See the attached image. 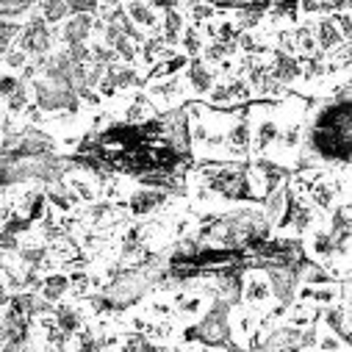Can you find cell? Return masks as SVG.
Wrapping results in <instances>:
<instances>
[{"instance_id": "6da1fadb", "label": "cell", "mask_w": 352, "mask_h": 352, "mask_svg": "<svg viewBox=\"0 0 352 352\" xmlns=\"http://www.w3.org/2000/svg\"><path fill=\"white\" fill-rule=\"evenodd\" d=\"M34 100L45 114H78L80 111V98L72 86L53 83L47 78H36L31 83Z\"/></svg>"}, {"instance_id": "7a4b0ae2", "label": "cell", "mask_w": 352, "mask_h": 352, "mask_svg": "<svg viewBox=\"0 0 352 352\" xmlns=\"http://www.w3.org/2000/svg\"><path fill=\"white\" fill-rule=\"evenodd\" d=\"M230 333H233V327H230V305L225 300H217L208 308V314L200 319V324L195 327V336L206 346H233Z\"/></svg>"}, {"instance_id": "3957f363", "label": "cell", "mask_w": 352, "mask_h": 352, "mask_svg": "<svg viewBox=\"0 0 352 352\" xmlns=\"http://www.w3.org/2000/svg\"><path fill=\"white\" fill-rule=\"evenodd\" d=\"M17 47L25 53V56H34V58H42L50 53L53 47V34L47 28V23L42 20V14L31 17L28 25H23L20 36H17Z\"/></svg>"}, {"instance_id": "277c9868", "label": "cell", "mask_w": 352, "mask_h": 352, "mask_svg": "<svg viewBox=\"0 0 352 352\" xmlns=\"http://www.w3.org/2000/svg\"><path fill=\"white\" fill-rule=\"evenodd\" d=\"M267 280H270V289H272V297L280 300V305L286 308L294 294H297V280H300V272L294 263H275V267L267 270Z\"/></svg>"}, {"instance_id": "5b68a950", "label": "cell", "mask_w": 352, "mask_h": 352, "mask_svg": "<svg viewBox=\"0 0 352 352\" xmlns=\"http://www.w3.org/2000/svg\"><path fill=\"white\" fill-rule=\"evenodd\" d=\"M270 75L278 80V83H283V86H289V83H294V80H300L302 78V69H300V58H294L292 53H286V50H272V64H270Z\"/></svg>"}, {"instance_id": "8992f818", "label": "cell", "mask_w": 352, "mask_h": 352, "mask_svg": "<svg viewBox=\"0 0 352 352\" xmlns=\"http://www.w3.org/2000/svg\"><path fill=\"white\" fill-rule=\"evenodd\" d=\"M166 203V195L155 186V189H136L131 197H128V211L133 217H150L153 211H158L161 206Z\"/></svg>"}, {"instance_id": "52a82bcc", "label": "cell", "mask_w": 352, "mask_h": 352, "mask_svg": "<svg viewBox=\"0 0 352 352\" xmlns=\"http://www.w3.org/2000/svg\"><path fill=\"white\" fill-rule=\"evenodd\" d=\"M103 45H109L114 53H117V58H122L125 64H133L136 58H139V50H136V45L120 31V25H114V23H106L103 25Z\"/></svg>"}, {"instance_id": "ba28073f", "label": "cell", "mask_w": 352, "mask_h": 352, "mask_svg": "<svg viewBox=\"0 0 352 352\" xmlns=\"http://www.w3.org/2000/svg\"><path fill=\"white\" fill-rule=\"evenodd\" d=\"M92 31H95L92 14H72L61 28V39L64 45H83V42H89Z\"/></svg>"}, {"instance_id": "9c48e42d", "label": "cell", "mask_w": 352, "mask_h": 352, "mask_svg": "<svg viewBox=\"0 0 352 352\" xmlns=\"http://www.w3.org/2000/svg\"><path fill=\"white\" fill-rule=\"evenodd\" d=\"M186 80H189L195 95H208L211 86L217 83V72L203 58H192L189 67H186Z\"/></svg>"}, {"instance_id": "30bf717a", "label": "cell", "mask_w": 352, "mask_h": 352, "mask_svg": "<svg viewBox=\"0 0 352 352\" xmlns=\"http://www.w3.org/2000/svg\"><path fill=\"white\" fill-rule=\"evenodd\" d=\"M272 297V289H270V280L263 272H250L244 286H241V300L247 305H263V302H270Z\"/></svg>"}, {"instance_id": "8fae6325", "label": "cell", "mask_w": 352, "mask_h": 352, "mask_svg": "<svg viewBox=\"0 0 352 352\" xmlns=\"http://www.w3.org/2000/svg\"><path fill=\"white\" fill-rule=\"evenodd\" d=\"M314 39H316V47L322 50V53H333L336 47H341L346 39L341 36V31L336 28V23H333V17H319V23H316V28H314Z\"/></svg>"}, {"instance_id": "7c38bea8", "label": "cell", "mask_w": 352, "mask_h": 352, "mask_svg": "<svg viewBox=\"0 0 352 352\" xmlns=\"http://www.w3.org/2000/svg\"><path fill=\"white\" fill-rule=\"evenodd\" d=\"M125 14L131 17L133 25L147 28V31H158V25H161L155 9L147 3V0H128V3H125Z\"/></svg>"}, {"instance_id": "4fadbf2b", "label": "cell", "mask_w": 352, "mask_h": 352, "mask_svg": "<svg viewBox=\"0 0 352 352\" xmlns=\"http://www.w3.org/2000/svg\"><path fill=\"white\" fill-rule=\"evenodd\" d=\"M300 330L302 327H294V324H283V327H275L263 341H258L261 349H292L297 346L300 341Z\"/></svg>"}, {"instance_id": "5bb4252c", "label": "cell", "mask_w": 352, "mask_h": 352, "mask_svg": "<svg viewBox=\"0 0 352 352\" xmlns=\"http://www.w3.org/2000/svg\"><path fill=\"white\" fill-rule=\"evenodd\" d=\"M322 319H324L327 330H330L333 336H341L344 346H349V319H346V305H344V308H336V305L330 302V305L322 311Z\"/></svg>"}, {"instance_id": "9a60e30c", "label": "cell", "mask_w": 352, "mask_h": 352, "mask_svg": "<svg viewBox=\"0 0 352 352\" xmlns=\"http://www.w3.org/2000/svg\"><path fill=\"white\" fill-rule=\"evenodd\" d=\"M225 144H228V150H230L233 155H244V153H250V144H252V131H250V122H247V120H239V122H236V125L228 131Z\"/></svg>"}, {"instance_id": "2e32d148", "label": "cell", "mask_w": 352, "mask_h": 352, "mask_svg": "<svg viewBox=\"0 0 352 352\" xmlns=\"http://www.w3.org/2000/svg\"><path fill=\"white\" fill-rule=\"evenodd\" d=\"M150 95H153V100L155 103H175L178 98H184V86H181V78H166V80H155L153 86H150Z\"/></svg>"}, {"instance_id": "e0dca14e", "label": "cell", "mask_w": 352, "mask_h": 352, "mask_svg": "<svg viewBox=\"0 0 352 352\" xmlns=\"http://www.w3.org/2000/svg\"><path fill=\"white\" fill-rule=\"evenodd\" d=\"M106 75L111 78V83H114L117 92H122V89H136V86H142V75H139L133 67L109 64V67H106Z\"/></svg>"}, {"instance_id": "ac0fdd59", "label": "cell", "mask_w": 352, "mask_h": 352, "mask_svg": "<svg viewBox=\"0 0 352 352\" xmlns=\"http://www.w3.org/2000/svg\"><path fill=\"white\" fill-rule=\"evenodd\" d=\"M53 322L58 330H64L67 336H75L80 327H83V314L75 308V305H58L53 311Z\"/></svg>"}, {"instance_id": "d6986e66", "label": "cell", "mask_w": 352, "mask_h": 352, "mask_svg": "<svg viewBox=\"0 0 352 352\" xmlns=\"http://www.w3.org/2000/svg\"><path fill=\"white\" fill-rule=\"evenodd\" d=\"M186 23H184V14L178 9H166L164 12V20H161V39L166 45H178L181 34H184Z\"/></svg>"}, {"instance_id": "ffe728a7", "label": "cell", "mask_w": 352, "mask_h": 352, "mask_svg": "<svg viewBox=\"0 0 352 352\" xmlns=\"http://www.w3.org/2000/svg\"><path fill=\"white\" fill-rule=\"evenodd\" d=\"M311 255L319 258V261H333L336 258V241H333V233L330 230H314L311 236Z\"/></svg>"}, {"instance_id": "44dd1931", "label": "cell", "mask_w": 352, "mask_h": 352, "mask_svg": "<svg viewBox=\"0 0 352 352\" xmlns=\"http://www.w3.org/2000/svg\"><path fill=\"white\" fill-rule=\"evenodd\" d=\"M67 292H69V278H67V275H58V272L42 278V283H39V294H42L47 302H58Z\"/></svg>"}, {"instance_id": "7402d4cb", "label": "cell", "mask_w": 352, "mask_h": 352, "mask_svg": "<svg viewBox=\"0 0 352 352\" xmlns=\"http://www.w3.org/2000/svg\"><path fill=\"white\" fill-rule=\"evenodd\" d=\"M17 255H20V261L25 263V267L42 270V267H47V263H50V250L45 244H20Z\"/></svg>"}, {"instance_id": "603a6c76", "label": "cell", "mask_w": 352, "mask_h": 352, "mask_svg": "<svg viewBox=\"0 0 352 352\" xmlns=\"http://www.w3.org/2000/svg\"><path fill=\"white\" fill-rule=\"evenodd\" d=\"M278 133H280V125L275 120H261L258 128H255V150L267 153L278 142Z\"/></svg>"}, {"instance_id": "cb8c5ba5", "label": "cell", "mask_w": 352, "mask_h": 352, "mask_svg": "<svg viewBox=\"0 0 352 352\" xmlns=\"http://www.w3.org/2000/svg\"><path fill=\"white\" fill-rule=\"evenodd\" d=\"M36 3H39V0H0V20H20Z\"/></svg>"}, {"instance_id": "d4e9b609", "label": "cell", "mask_w": 352, "mask_h": 352, "mask_svg": "<svg viewBox=\"0 0 352 352\" xmlns=\"http://www.w3.org/2000/svg\"><path fill=\"white\" fill-rule=\"evenodd\" d=\"M283 206H286V189H272L270 195H267V206H263V219H267L270 225H275L278 219H280V214H283Z\"/></svg>"}, {"instance_id": "484cf974", "label": "cell", "mask_w": 352, "mask_h": 352, "mask_svg": "<svg viewBox=\"0 0 352 352\" xmlns=\"http://www.w3.org/2000/svg\"><path fill=\"white\" fill-rule=\"evenodd\" d=\"M39 9H42V20L47 25H56V23H64L67 20V0H39Z\"/></svg>"}, {"instance_id": "4316f807", "label": "cell", "mask_w": 352, "mask_h": 352, "mask_svg": "<svg viewBox=\"0 0 352 352\" xmlns=\"http://www.w3.org/2000/svg\"><path fill=\"white\" fill-rule=\"evenodd\" d=\"M20 31H23V25L17 20H0V58L12 50V45L17 42Z\"/></svg>"}, {"instance_id": "83f0119b", "label": "cell", "mask_w": 352, "mask_h": 352, "mask_svg": "<svg viewBox=\"0 0 352 352\" xmlns=\"http://www.w3.org/2000/svg\"><path fill=\"white\" fill-rule=\"evenodd\" d=\"M236 47H239L236 42H219V39H214L211 45H206V47H203V61L219 64V61H225L228 56H233V50H236Z\"/></svg>"}, {"instance_id": "f1b7e54d", "label": "cell", "mask_w": 352, "mask_h": 352, "mask_svg": "<svg viewBox=\"0 0 352 352\" xmlns=\"http://www.w3.org/2000/svg\"><path fill=\"white\" fill-rule=\"evenodd\" d=\"M178 45H184L186 56L197 58V56L203 53V34H200V28H197V25H189V28H184V34H181Z\"/></svg>"}, {"instance_id": "f546056e", "label": "cell", "mask_w": 352, "mask_h": 352, "mask_svg": "<svg viewBox=\"0 0 352 352\" xmlns=\"http://www.w3.org/2000/svg\"><path fill=\"white\" fill-rule=\"evenodd\" d=\"M28 100H31L28 83H25V80H20V83H17V89L6 98V109H9V114H23V111H25V106H28Z\"/></svg>"}, {"instance_id": "4dcf8cb0", "label": "cell", "mask_w": 352, "mask_h": 352, "mask_svg": "<svg viewBox=\"0 0 352 352\" xmlns=\"http://www.w3.org/2000/svg\"><path fill=\"white\" fill-rule=\"evenodd\" d=\"M300 142H302V125H300V122H292V125H286V128L278 133V142H275V144H280L283 150H297Z\"/></svg>"}, {"instance_id": "1f68e13d", "label": "cell", "mask_w": 352, "mask_h": 352, "mask_svg": "<svg viewBox=\"0 0 352 352\" xmlns=\"http://www.w3.org/2000/svg\"><path fill=\"white\" fill-rule=\"evenodd\" d=\"M300 297L302 300H314V302H322V305H330V302H336V286H330V283H324L322 289H311V286H305L302 292H300Z\"/></svg>"}, {"instance_id": "d6a6232c", "label": "cell", "mask_w": 352, "mask_h": 352, "mask_svg": "<svg viewBox=\"0 0 352 352\" xmlns=\"http://www.w3.org/2000/svg\"><path fill=\"white\" fill-rule=\"evenodd\" d=\"M294 36V50H302V53H314L316 50V39H314V28L311 25H300L297 31H292Z\"/></svg>"}, {"instance_id": "836d02e7", "label": "cell", "mask_w": 352, "mask_h": 352, "mask_svg": "<svg viewBox=\"0 0 352 352\" xmlns=\"http://www.w3.org/2000/svg\"><path fill=\"white\" fill-rule=\"evenodd\" d=\"M150 109H153V103H150V98L147 95H136V100L128 106V122H139V120H144L147 114H150Z\"/></svg>"}, {"instance_id": "e575fe53", "label": "cell", "mask_w": 352, "mask_h": 352, "mask_svg": "<svg viewBox=\"0 0 352 352\" xmlns=\"http://www.w3.org/2000/svg\"><path fill=\"white\" fill-rule=\"evenodd\" d=\"M297 12H300L297 0H275L272 17H275V20H289V23H294V20H297Z\"/></svg>"}, {"instance_id": "d590c367", "label": "cell", "mask_w": 352, "mask_h": 352, "mask_svg": "<svg viewBox=\"0 0 352 352\" xmlns=\"http://www.w3.org/2000/svg\"><path fill=\"white\" fill-rule=\"evenodd\" d=\"M349 230V206H336L333 211V219H330V233H344Z\"/></svg>"}, {"instance_id": "8d00e7d4", "label": "cell", "mask_w": 352, "mask_h": 352, "mask_svg": "<svg viewBox=\"0 0 352 352\" xmlns=\"http://www.w3.org/2000/svg\"><path fill=\"white\" fill-rule=\"evenodd\" d=\"M64 56L75 64H86V61H92V53H89V45H64Z\"/></svg>"}, {"instance_id": "74e56055", "label": "cell", "mask_w": 352, "mask_h": 352, "mask_svg": "<svg viewBox=\"0 0 352 352\" xmlns=\"http://www.w3.org/2000/svg\"><path fill=\"white\" fill-rule=\"evenodd\" d=\"M100 9V0H67L69 14H95Z\"/></svg>"}, {"instance_id": "f35d334b", "label": "cell", "mask_w": 352, "mask_h": 352, "mask_svg": "<svg viewBox=\"0 0 352 352\" xmlns=\"http://www.w3.org/2000/svg\"><path fill=\"white\" fill-rule=\"evenodd\" d=\"M302 280H305L308 286H324V283H333L330 272H327V270H319V267H308V270L302 272Z\"/></svg>"}, {"instance_id": "ab89813d", "label": "cell", "mask_w": 352, "mask_h": 352, "mask_svg": "<svg viewBox=\"0 0 352 352\" xmlns=\"http://www.w3.org/2000/svg\"><path fill=\"white\" fill-rule=\"evenodd\" d=\"M89 53H92V61H100V64H117L120 58H117V53L109 47V45H92L89 47Z\"/></svg>"}, {"instance_id": "60d3db41", "label": "cell", "mask_w": 352, "mask_h": 352, "mask_svg": "<svg viewBox=\"0 0 352 352\" xmlns=\"http://www.w3.org/2000/svg\"><path fill=\"white\" fill-rule=\"evenodd\" d=\"M69 189L75 192L78 200H86V203H92V200H95V189H92V184H86V181H80V178H69Z\"/></svg>"}, {"instance_id": "b9f144b4", "label": "cell", "mask_w": 352, "mask_h": 352, "mask_svg": "<svg viewBox=\"0 0 352 352\" xmlns=\"http://www.w3.org/2000/svg\"><path fill=\"white\" fill-rule=\"evenodd\" d=\"M314 322H316V316L308 314V305H297V308H292L289 324H294V327H308V324H314Z\"/></svg>"}, {"instance_id": "7bdbcfd3", "label": "cell", "mask_w": 352, "mask_h": 352, "mask_svg": "<svg viewBox=\"0 0 352 352\" xmlns=\"http://www.w3.org/2000/svg\"><path fill=\"white\" fill-rule=\"evenodd\" d=\"M214 14H217V9L211 3H192V20H195V25L214 20Z\"/></svg>"}, {"instance_id": "ee69618b", "label": "cell", "mask_w": 352, "mask_h": 352, "mask_svg": "<svg viewBox=\"0 0 352 352\" xmlns=\"http://www.w3.org/2000/svg\"><path fill=\"white\" fill-rule=\"evenodd\" d=\"M114 214V206L111 203H95L89 211H86V217H89V222L92 225H98V222H103L106 217H111Z\"/></svg>"}, {"instance_id": "f6af8a7d", "label": "cell", "mask_w": 352, "mask_h": 352, "mask_svg": "<svg viewBox=\"0 0 352 352\" xmlns=\"http://www.w3.org/2000/svg\"><path fill=\"white\" fill-rule=\"evenodd\" d=\"M230 327H233V330H239L241 336H250V333H255V330H258V327H255V316H252V314H239V316H236V324L230 322Z\"/></svg>"}, {"instance_id": "bcb514c9", "label": "cell", "mask_w": 352, "mask_h": 352, "mask_svg": "<svg viewBox=\"0 0 352 352\" xmlns=\"http://www.w3.org/2000/svg\"><path fill=\"white\" fill-rule=\"evenodd\" d=\"M122 349H155V344L147 341L142 333H133V336H128V338L122 341Z\"/></svg>"}, {"instance_id": "7dc6e473", "label": "cell", "mask_w": 352, "mask_h": 352, "mask_svg": "<svg viewBox=\"0 0 352 352\" xmlns=\"http://www.w3.org/2000/svg\"><path fill=\"white\" fill-rule=\"evenodd\" d=\"M17 247H20V241L12 230H6V228L0 230V252H17Z\"/></svg>"}, {"instance_id": "c3c4849f", "label": "cell", "mask_w": 352, "mask_h": 352, "mask_svg": "<svg viewBox=\"0 0 352 352\" xmlns=\"http://www.w3.org/2000/svg\"><path fill=\"white\" fill-rule=\"evenodd\" d=\"M3 61H6V67H12V69H20V67H25V61H28V56L17 47V50H9L6 56H3Z\"/></svg>"}, {"instance_id": "681fc988", "label": "cell", "mask_w": 352, "mask_h": 352, "mask_svg": "<svg viewBox=\"0 0 352 352\" xmlns=\"http://www.w3.org/2000/svg\"><path fill=\"white\" fill-rule=\"evenodd\" d=\"M17 83H20V78H14V75H0V98L6 100L17 89Z\"/></svg>"}, {"instance_id": "f907efd6", "label": "cell", "mask_w": 352, "mask_h": 352, "mask_svg": "<svg viewBox=\"0 0 352 352\" xmlns=\"http://www.w3.org/2000/svg\"><path fill=\"white\" fill-rule=\"evenodd\" d=\"M200 308H203V297H192V300H181V314H186V316H195V314H200Z\"/></svg>"}, {"instance_id": "816d5d0a", "label": "cell", "mask_w": 352, "mask_h": 352, "mask_svg": "<svg viewBox=\"0 0 352 352\" xmlns=\"http://www.w3.org/2000/svg\"><path fill=\"white\" fill-rule=\"evenodd\" d=\"M316 346H319V349H341V346H344V341H338L336 336H327V338L316 341Z\"/></svg>"}, {"instance_id": "f5cc1de1", "label": "cell", "mask_w": 352, "mask_h": 352, "mask_svg": "<svg viewBox=\"0 0 352 352\" xmlns=\"http://www.w3.org/2000/svg\"><path fill=\"white\" fill-rule=\"evenodd\" d=\"M9 286H6V280H3V272H0V311H3L6 305H9Z\"/></svg>"}, {"instance_id": "db71d44e", "label": "cell", "mask_w": 352, "mask_h": 352, "mask_svg": "<svg viewBox=\"0 0 352 352\" xmlns=\"http://www.w3.org/2000/svg\"><path fill=\"white\" fill-rule=\"evenodd\" d=\"M147 3L153 6V9H175V6H178V0H147Z\"/></svg>"}, {"instance_id": "11a10c76", "label": "cell", "mask_w": 352, "mask_h": 352, "mask_svg": "<svg viewBox=\"0 0 352 352\" xmlns=\"http://www.w3.org/2000/svg\"><path fill=\"white\" fill-rule=\"evenodd\" d=\"M12 214H14V211H12L9 206H0V228H3V225L12 219Z\"/></svg>"}, {"instance_id": "9f6ffc18", "label": "cell", "mask_w": 352, "mask_h": 352, "mask_svg": "<svg viewBox=\"0 0 352 352\" xmlns=\"http://www.w3.org/2000/svg\"><path fill=\"white\" fill-rule=\"evenodd\" d=\"M103 3H109V6H122V0H103Z\"/></svg>"}]
</instances>
